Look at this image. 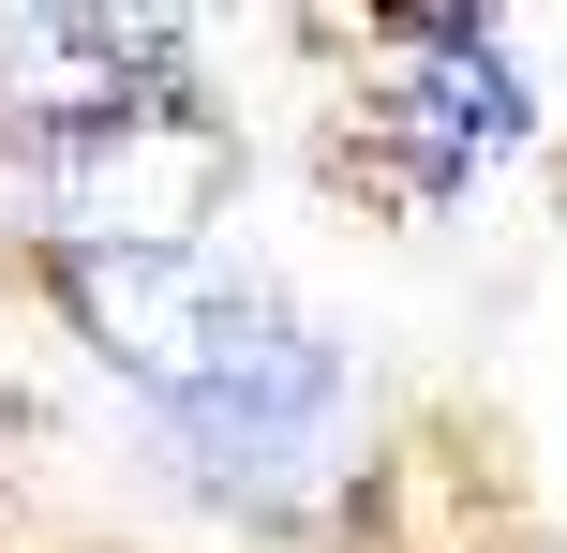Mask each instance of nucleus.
Listing matches in <instances>:
<instances>
[{
    "instance_id": "1",
    "label": "nucleus",
    "mask_w": 567,
    "mask_h": 553,
    "mask_svg": "<svg viewBox=\"0 0 567 553\" xmlns=\"http://www.w3.org/2000/svg\"><path fill=\"white\" fill-rule=\"evenodd\" d=\"M60 299H75L90 359L120 389H150L225 494H313L329 479L343 404H359L343 345L225 239L209 255H60Z\"/></svg>"
},
{
    "instance_id": "2",
    "label": "nucleus",
    "mask_w": 567,
    "mask_h": 553,
    "mask_svg": "<svg viewBox=\"0 0 567 553\" xmlns=\"http://www.w3.org/2000/svg\"><path fill=\"white\" fill-rule=\"evenodd\" d=\"M523 150V75L493 30L463 16H403L389 45H373L359 105H343V165L373 180L389 209H449L478 165H508Z\"/></svg>"
},
{
    "instance_id": "3",
    "label": "nucleus",
    "mask_w": 567,
    "mask_h": 553,
    "mask_svg": "<svg viewBox=\"0 0 567 553\" xmlns=\"http://www.w3.org/2000/svg\"><path fill=\"white\" fill-rule=\"evenodd\" d=\"M30 195H45L60 255H209L239 195V135L179 90V105H120L90 135H45L30 150Z\"/></svg>"
},
{
    "instance_id": "4",
    "label": "nucleus",
    "mask_w": 567,
    "mask_h": 553,
    "mask_svg": "<svg viewBox=\"0 0 567 553\" xmlns=\"http://www.w3.org/2000/svg\"><path fill=\"white\" fill-rule=\"evenodd\" d=\"M179 16H0V120L30 150L90 135L120 105H179Z\"/></svg>"
}]
</instances>
